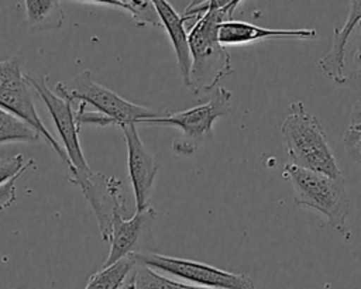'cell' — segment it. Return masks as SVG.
I'll return each instance as SVG.
<instances>
[{"label":"cell","mask_w":361,"mask_h":289,"mask_svg":"<svg viewBox=\"0 0 361 289\" xmlns=\"http://www.w3.org/2000/svg\"><path fill=\"white\" fill-rule=\"evenodd\" d=\"M240 4L238 0L203 1L202 11L189 31L192 55L189 89L195 94L217 89V83L233 72L231 56L219 41V27L234 20V11Z\"/></svg>","instance_id":"1"},{"label":"cell","mask_w":361,"mask_h":289,"mask_svg":"<svg viewBox=\"0 0 361 289\" xmlns=\"http://www.w3.org/2000/svg\"><path fill=\"white\" fill-rule=\"evenodd\" d=\"M289 164L331 178H344L319 120L302 102L290 103V113L281 124Z\"/></svg>","instance_id":"2"},{"label":"cell","mask_w":361,"mask_h":289,"mask_svg":"<svg viewBox=\"0 0 361 289\" xmlns=\"http://www.w3.org/2000/svg\"><path fill=\"white\" fill-rule=\"evenodd\" d=\"M293 189V202L298 206L313 209L322 213L329 226H331L344 240H350L351 233L347 228L350 213V196L344 178H331L319 172L303 169L286 164L282 172Z\"/></svg>","instance_id":"3"},{"label":"cell","mask_w":361,"mask_h":289,"mask_svg":"<svg viewBox=\"0 0 361 289\" xmlns=\"http://www.w3.org/2000/svg\"><path fill=\"white\" fill-rule=\"evenodd\" d=\"M54 92L72 104H92L99 113L111 118L114 125L120 128L126 124H140V121L145 118L162 114L145 106L131 103L116 92L94 82L90 70H82L68 82H58Z\"/></svg>","instance_id":"4"},{"label":"cell","mask_w":361,"mask_h":289,"mask_svg":"<svg viewBox=\"0 0 361 289\" xmlns=\"http://www.w3.org/2000/svg\"><path fill=\"white\" fill-rule=\"evenodd\" d=\"M231 100L233 93L219 86L212 99L206 103L182 111L145 118L140 121V124L154 123L179 128L180 135L173 141L172 148L179 155H190L202 142L213 137V123L219 117L230 113Z\"/></svg>","instance_id":"5"},{"label":"cell","mask_w":361,"mask_h":289,"mask_svg":"<svg viewBox=\"0 0 361 289\" xmlns=\"http://www.w3.org/2000/svg\"><path fill=\"white\" fill-rule=\"evenodd\" d=\"M0 107L31 125L56 152L63 165L71 166L63 147L54 138L37 113L32 87L28 85L17 58L0 61Z\"/></svg>","instance_id":"6"},{"label":"cell","mask_w":361,"mask_h":289,"mask_svg":"<svg viewBox=\"0 0 361 289\" xmlns=\"http://www.w3.org/2000/svg\"><path fill=\"white\" fill-rule=\"evenodd\" d=\"M68 179L73 186L80 189L83 197L89 202L97 220L100 235L103 241L109 242L116 216L126 211V196L121 180L96 172L90 166L83 169L69 166Z\"/></svg>","instance_id":"7"},{"label":"cell","mask_w":361,"mask_h":289,"mask_svg":"<svg viewBox=\"0 0 361 289\" xmlns=\"http://www.w3.org/2000/svg\"><path fill=\"white\" fill-rule=\"evenodd\" d=\"M133 257L137 264L175 275L195 286L210 289H255V283L248 275L223 271L209 264L162 255L155 251H141Z\"/></svg>","instance_id":"8"},{"label":"cell","mask_w":361,"mask_h":289,"mask_svg":"<svg viewBox=\"0 0 361 289\" xmlns=\"http://www.w3.org/2000/svg\"><path fill=\"white\" fill-rule=\"evenodd\" d=\"M24 76H25L28 85L38 94V97L42 100L47 110L49 111V114L54 120V124L58 130V134L62 140V145L68 155L71 166H75L79 169L87 168L89 165L85 159V155H83V151H82V147L79 142V130L80 128L76 124L73 104L71 102H68L66 99L58 96L54 90H51L48 87L47 76L34 73V72H25Z\"/></svg>","instance_id":"9"},{"label":"cell","mask_w":361,"mask_h":289,"mask_svg":"<svg viewBox=\"0 0 361 289\" xmlns=\"http://www.w3.org/2000/svg\"><path fill=\"white\" fill-rule=\"evenodd\" d=\"M121 131L127 145L128 176L134 190L135 211H141L151 207L149 202L159 162L141 141L137 124H126L121 127Z\"/></svg>","instance_id":"10"},{"label":"cell","mask_w":361,"mask_h":289,"mask_svg":"<svg viewBox=\"0 0 361 289\" xmlns=\"http://www.w3.org/2000/svg\"><path fill=\"white\" fill-rule=\"evenodd\" d=\"M154 217L155 211L152 206L145 210L135 211L130 219H123L121 214L116 216L109 238L110 252L102 268L110 266L137 252L152 251L145 245V242L152 240L151 227Z\"/></svg>","instance_id":"11"},{"label":"cell","mask_w":361,"mask_h":289,"mask_svg":"<svg viewBox=\"0 0 361 289\" xmlns=\"http://www.w3.org/2000/svg\"><path fill=\"white\" fill-rule=\"evenodd\" d=\"M152 3L158 13L161 25L166 30L169 39L172 42L182 82L189 87L192 55L189 47V32L186 30L185 23L190 20L196 21L202 11V1H192L183 14L176 13V10L165 0H152Z\"/></svg>","instance_id":"12"},{"label":"cell","mask_w":361,"mask_h":289,"mask_svg":"<svg viewBox=\"0 0 361 289\" xmlns=\"http://www.w3.org/2000/svg\"><path fill=\"white\" fill-rule=\"evenodd\" d=\"M316 37L317 31L313 28H265L240 20L226 21L219 27V41L224 48L265 39H313Z\"/></svg>","instance_id":"13"},{"label":"cell","mask_w":361,"mask_h":289,"mask_svg":"<svg viewBox=\"0 0 361 289\" xmlns=\"http://www.w3.org/2000/svg\"><path fill=\"white\" fill-rule=\"evenodd\" d=\"M361 20V1H351L350 13L341 28H334L331 47L326 55H323L319 61V66L323 73L336 85H347L344 76V52L348 37L355 27V24Z\"/></svg>","instance_id":"14"},{"label":"cell","mask_w":361,"mask_h":289,"mask_svg":"<svg viewBox=\"0 0 361 289\" xmlns=\"http://www.w3.org/2000/svg\"><path fill=\"white\" fill-rule=\"evenodd\" d=\"M27 23L34 30H52L63 23V10L56 0H25Z\"/></svg>","instance_id":"15"},{"label":"cell","mask_w":361,"mask_h":289,"mask_svg":"<svg viewBox=\"0 0 361 289\" xmlns=\"http://www.w3.org/2000/svg\"><path fill=\"white\" fill-rule=\"evenodd\" d=\"M135 266L137 261L131 255L117 261L110 266L100 268V271L89 278L85 289H121Z\"/></svg>","instance_id":"16"},{"label":"cell","mask_w":361,"mask_h":289,"mask_svg":"<svg viewBox=\"0 0 361 289\" xmlns=\"http://www.w3.org/2000/svg\"><path fill=\"white\" fill-rule=\"evenodd\" d=\"M82 3H93L97 6H106L113 8H120L131 16V18L135 21L137 25H154L159 27L161 21L158 17V13L154 7V3L149 0H86Z\"/></svg>","instance_id":"17"},{"label":"cell","mask_w":361,"mask_h":289,"mask_svg":"<svg viewBox=\"0 0 361 289\" xmlns=\"http://www.w3.org/2000/svg\"><path fill=\"white\" fill-rule=\"evenodd\" d=\"M39 137L31 125L0 107V144L32 142Z\"/></svg>","instance_id":"18"},{"label":"cell","mask_w":361,"mask_h":289,"mask_svg":"<svg viewBox=\"0 0 361 289\" xmlns=\"http://www.w3.org/2000/svg\"><path fill=\"white\" fill-rule=\"evenodd\" d=\"M345 83L361 89V20L353 28L344 52Z\"/></svg>","instance_id":"19"},{"label":"cell","mask_w":361,"mask_h":289,"mask_svg":"<svg viewBox=\"0 0 361 289\" xmlns=\"http://www.w3.org/2000/svg\"><path fill=\"white\" fill-rule=\"evenodd\" d=\"M135 275V289H210V288H202L195 285H186L182 282L171 281L159 273H157L154 269L137 264L134 269Z\"/></svg>","instance_id":"20"},{"label":"cell","mask_w":361,"mask_h":289,"mask_svg":"<svg viewBox=\"0 0 361 289\" xmlns=\"http://www.w3.org/2000/svg\"><path fill=\"white\" fill-rule=\"evenodd\" d=\"M32 162L34 159H27L23 154L0 156V186L14 176L24 173Z\"/></svg>","instance_id":"21"},{"label":"cell","mask_w":361,"mask_h":289,"mask_svg":"<svg viewBox=\"0 0 361 289\" xmlns=\"http://www.w3.org/2000/svg\"><path fill=\"white\" fill-rule=\"evenodd\" d=\"M343 142L347 154L361 164V130L347 128V131L344 133Z\"/></svg>","instance_id":"22"},{"label":"cell","mask_w":361,"mask_h":289,"mask_svg":"<svg viewBox=\"0 0 361 289\" xmlns=\"http://www.w3.org/2000/svg\"><path fill=\"white\" fill-rule=\"evenodd\" d=\"M21 175L23 173L14 176L13 179H10L8 182H6L4 185L0 186V210L6 209L11 203H14V200H16V182Z\"/></svg>","instance_id":"23"},{"label":"cell","mask_w":361,"mask_h":289,"mask_svg":"<svg viewBox=\"0 0 361 289\" xmlns=\"http://www.w3.org/2000/svg\"><path fill=\"white\" fill-rule=\"evenodd\" d=\"M348 128L361 130V99L357 100V102L353 104V109H351V113H350Z\"/></svg>","instance_id":"24"},{"label":"cell","mask_w":361,"mask_h":289,"mask_svg":"<svg viewBox=\"0 0 361 289\" xmlns=\"http://www.w3.org/2000/svg\"><path fill=\"white\" fill-rule=\"evenodd\" d=\"M121 289H135V275H134V271L130 273V276L127 278V281L124 282Z\"/></svg>","instance_id":"25"}]
</instances>
